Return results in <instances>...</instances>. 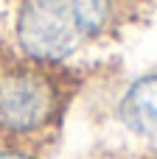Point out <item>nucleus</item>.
<instances>
[{
    "instance_id": "obj_1",
    "label": "nucleus",
    "mask_w": 157,
    "mask_h": 159,
    "mask_svg": "<svg viewBox=\"0 0 157 159\" xmlns=\"http://www.w3.org/2000/svg\"><path fill=\"white\" fill-rule=\"evenodd\" d=\"M124 11L126 0H14L8 50L34 64L67 70L121 25Z\"/></svg>"
},
{
    "instance_id": "obj_2",
    "label": "nucleus",
    "mask_w": 157,
    "mask_h": 159,
    "mask_svg": "<svg viewBox=\"0 0 157 159\" xmlns=\"http://www.w3.org/2000/svg\"><path fill=\"white\" fill-rule=\"evenodd\" d=\"M70 103V73L0 48V143L42 148Z\"/></svg>"
},
{
    "instance_id": "obj_3",
    "label": "nucleus",
    "mask_w": 157,
    "mask_h": 159,
    "mask_svg": "<svg viewBox=\"0 0 157 159\" xmlns=\"http://www.w3.org/2000/svg\"><path fill=\"white\" fill-rule=\"evenodd\" d=\"M115 117L135 140L157 148V73L138 75L124 87Z\"/></svg>"
},
{
    "instance_id": "obj_4",
    "label": "nucleus",
    "mask_w": 157,
    "mask_h": 159,
    "mask_svg": "<svg viewBox=\"0 0 157 159\" xmlns=\"http://www.w3.org/2000/svg\"><path fill=\"white\" fill-rule=\"evenodd\" d=\"M0 159H42V157H39V151H37V148L0 143Z\"/></svg>"
}]
</instances>
